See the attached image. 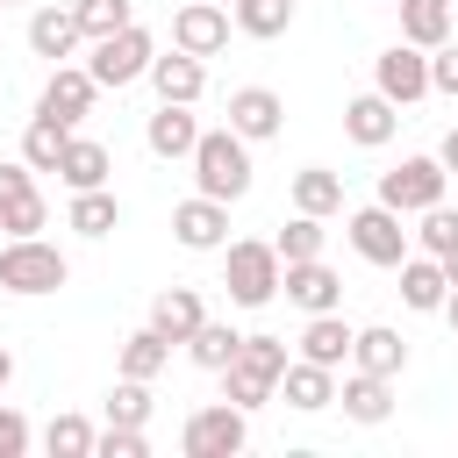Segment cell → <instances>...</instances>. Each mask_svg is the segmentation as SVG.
Instances as JSON below:
<instances>
[{"label": "cell", "instance_id": "cell-43", "mask_svg": "<svg viewBox=\"0 0 458 458\" xmlns=\"http://www.w3.org/2000/svg\"><path fill=\"white\" fill-rule=\"evenodd\" d=\"M21 186H36V172H29L21 157H0V200H7V193H21Z\"/></svg>", "mask_w": 458, "mask_h": 458}, {"label": "cell", "instance_id": "cell-40", "mask_svg": "<svg viewBox=\"0 0 458 458\" xmlns=\"http://www.w3.org/2000/svg\"><path fill=\"white\" fill-rule=\"evenodd\" d=\"M93 458H150V437L129 422H107V429H93Z\"/></svg>", "mask_w": 458, "mask_h": 458}, {"label": "cell", "instance_id": "cell-24", "mask_svg": "<svg viewBox=\"0 0 458 458\" xmlns=\"http://www.w3.org/2000/svg\"><path fill=\"white\" fill-rule=\"evenodd\" d=\"M107 143H93V136H64V157H57V179L72 186V193H86V186H107Z\"/></svg>", "mask_w": 458, "mask_h": 458}, {"label": "cell", "instance_id": "cell-19", "mask_svg": "<svg viewBox=\"0 0 458 458\" xmlns=\"http://www.w3.org/2000/svg\"><path fill=\"white\" fill-rule=\"evenodd\" d=\"M394 272H401V301H408L415 315H437V308H444L451 279H444V265H437L429 250H408V258H401Z\"/></svg>", "mask_w": 458, "mask_h": 458}, {"label": "cell", "instance_id": "cell-12", "mask_svg": "<svg viewBox=\"0 0 458 458\" xmlns=\"http://www.w3.org/2000/svg\"><path fill=\"white\" fill-rule=\"evenodd\" d=\"M172 236H179L186 250H222V243H229V200H208V193L179 200V208H172Z\"/></svg>", "mask_w": 458, "mask_h": 458}, {"label": "cell", "instance_id": "cell-27", "mask_svg": "<svg viewBox=\"0 0 458 458\" xmlns=\"http://www.w3.org/2000/svg\"><path fill=\"white\" fill-rule=\"evenodd\" d=\"M293 208H301V215H322V222H329V215L344 208V179H336L329 165H301V172H293Z\"/></svg>", "mask_w": 458, "mask_h": 458}, {"label": "cell", "instance_id": "cell-25", "mask_svg": "<svg viewBox=\"0 0 458 458\" xmlns=\"http://www.w3.org/2000/svg\"><path fill=\"white\" fill-rule=\"evenodd\" d=\"M165 365H172V344H165V336H157L150 322L122 336V358H114V372H122V379H157Z\"/></svg>", "mask_w": 458, "mask_h": 458}, {"label": "cell", "instance_id": "cell-34", "mask_svg": "<svg viewBox=\"0 0 458 458\" xmlns=\"http://www.w3.org/2000/svg\"><path fill=\"white\" fill-rule=\"evenodd\" d=\"M229 365H243V372H258V379L279 386V372H286V336H243Z\"/></svg>", "mask_w": 458, "mask_h": 458}, {"label": "cell", "instance_id": "cell-11", "mask_svg": "<svg viewBox=\"0 0 458 458\" xmlns=\"http://www.w3.org/2000/svg\"><path fill=\"white\" fill-rule=\"evenodd\" d=\"M279 293L301 308V315H322V308H344V279L322 265V258H293L279 272Z\"/></svg>", "mask_w": 458, "mask_h": 458}, {"label": "cell", "instance_id": "cell-46", "mask_svg": "<svg viewBox=\"0 0 458 458\" xmlns=\"http://www.w3.org/2000/svg\"><path fill=\"white\" fill-rule=\"evenodd\" d=\"M437 265H444V279H451V286H458V250H444V258H437Z\"/></svg>", "mask_w": 458, "mask_h": 458}, {"label": "cell", "instance_id": "cell-30", "mask_svg": "<svg viewBox=\"0 0 458 458\" xmlns=\"http://www.w3.org/2000/svg\"><path fill=\"white\" fill-rule=\"evenodd\" d=\"M236 344H243V336H236L229 322H200V329L186 336V358H193L200 372H222V365L236 358Z\"/></svg>", "mask_w": 458, "mask_h": 458}, {"label": "cell", "instance_id": "cell-47", "mask_svg": "<svg viewBox=\"0 0 458 458\" xmlns=\"http://www.w3.org/2000/svg\"><path fill=\"white\" fill-rule=\"evenodd\" d=\"M7 379H14V351L0 344V386H7Z\"/></svg>", "mask_w": 458, "mask_h": 458}, {"label": "cell", "instance_id": "cell-6", "mask_svg": "<svg viewBox=\"0 0 458 458\" xmlns=\"http://www.w3.org/2000/svg\"><path fill=\"white\" fill-rule=\"evenodd\" d=\"M344 236H351V250H358L365 265H401V258L415 250V236H408V215H394L386 200L358 208V215L344 222Z\"/></svg>", "mask_w": 458, "mask_h": 458}, {"label": "cell", "instance_id": "cell-15", "mask_svg": "<svg viewBox=\"0 0 458 458\" xmlns=\"http://www.w3.org/2000/svg\"><path fill=\"white\" fill-rule=\"evenodd\" d=\"M143 143H150V157H193V143H200V122H193V107L186 100H157V114L143 122Z\"/></svg>", "mask_w": 458, "mask_h": 458}, {"label": "cell", "instance_id": "cell-14", "mask_svg": "<svg viewBox=\"0 0 458 458\" xmlns=\"http://www.w3.org/2000/svg\"><path fill=\"white\" fill-rule=\"evenodd\" d=\"M279 122H286V100H279L272 86H236V93H229V129H236L243 143L279 136Z\"/></svg>", "mask_w": 458, "mask_h": 458}, {"label": "cell", "instance_id": "cell-31", "mask_svg": "<svg viewBox=\"0 0 458 458\" xmlns=\"http://www.w3.org/2000/svg\"><path fill=\"white\" fill-rule=\"evenodd\" d=\"M64 136H72V129H57V122H43V114H36V122L21 129V165H29V172H57Z\"/></svg>", "mask_w": 458, "mask_h": 458}, {"label": "cell", "instance_id": "cell-18", "mask_svg": "<svg viewBox=\"0 0 458 458\" xmlns=\"http://www.w3.org/2000/svg\"><path fill=\"white\" fill-rule=\"evenodd\" d=\"M336 408H344L351 422L379 429V422L394 415V379H379V372H358V365H351V379L336 386Z\"/></svg>", "mask_w": 458, "mask_h": 458}, {"label": "cell", "instance_id": "cell-36", "mask_svg": "<svg viewBox=\"0 0 458 458\" xmlns=\"http://www.w3.org/2000/svg\"><path fill=\"white\" fill-rule=\"evenodd\" d=\"M72 14H79V36H86V43H93V36H114V29L136 21L129 0H72Z\"/></svg>", "mask_w": 458, "mask_h": 458}, {"label": "cell", "instance_id": "cell-41", "mask_svg": "<svg viewBox=\"0 0 458 458\" xmlns=\"http://www.w3.org/2000/svg\"><path fill=\"white\" fill-rule=\"evenodd\" d=\"M429 93H451L458 100V43H437L429 50Z\"/></svg>", "mask_w": 458, "mask_h": 458}, {"label": "cell", "instance_id": "cell-8", "mask_svg": "<svg viewBox=\"0 0 458 458\" xmlns=\"http://www.w3.org/2000/svg\"><path fill=\"white\" fill-rule=\"evenodd\" d=\"M372 93H386L394 107H415V100L429 93V50H415V43H386V50L372 57Z\"/></svg>", "mask_w": 458, "mask_h": 458}, {"label": "cell", "instance_id": "cell-29", "mask_svg": "<svg viewBox=\"0 0 458 458\" xmlns=\"http://www.w3.org/2000/svg\"><path fill=\"white\" fill-rule=\"evenodd\" d=\"M79 236H107L114 222H122V200L107 193V186H86V193H72V215H64Z\"/></svg>", "mask_w": 458, "mask_h": 458}, {"label": "cell", "instance_id": "cell-5", "mask_svg": "<svg viewBox=\"0 0 458 458\" xmlns=\"http://www.w3.org/2000/svg\"><path fill=\"white\" fill-rule=\"evenodd\" d=\"M243 444H250V415H243V408H229V401L193 408V415H186V429H179V451H186V458H236Z\"/></svg>", "mask_w": 458, "mask_h": 458}, {"label": "cell", "instance_id": "cell-13", "mask_svg": "<svg viewBox=\"0 0 458 458\" xmlns=\"http://www.w3.org/2000/svg\"><path fill=\"white\" fill-rule=\"evenodd\" d=\"M272 394H279L286 408H301V415H322V408H336V372L315 365V358H286V372H279Z\"/></svg>", "mask_w": 458, "mask_h": 458}, {"label": "cell", "instance_id": "cell-1", "mask_svg": "<svg viewBox=\"0 0 458 458\" xmlns=\"http://www.w3.org/2000/svg\"><path fill=\"white\" fill-rule=\"evenodd\" d=\"M193 186L208 193V200H243L250 193V143L222 122V129H200V143H193Z\"/></svg>", "mask_w": 458, "mask_h": 458}, {"label": "cell", "instance_id": "cell-49", "mask_svg": "<svg viewBox=\"0 0 458 458\" xmlns=\"http://www.w3.org/2000/svg\"><path fill=\"white\" fill-rule=\"evenodd\" d=\"M222 7H229V0H222Z\"/></svg>", "mask_w": 458, "mask_h": 458}, {"label": "cell", "instance_id": "cell-44", "mask_svg": "<svg viewBox=\"0 0 458 458\" xmlns=\"http://www.w3.org/2000/svg\"><path fill=\"white\" fill-rule=\"evenodd\" d=\"M437 165H444V172H458V122L444 129V143H437Z\"/></svg>", "mask_w": 458, "mask_h": 458}, {"label": "cell", "instance_id": "cell-10", "mask_svg": "<svg viewBox=\"0 0 458 458\" xmlns=\"http://www.w3.org/2000/svg\"><path fill=\"white\" fill-rule=\"evenodd\" d=\"M222 43H229V7H222V0H186V7L172 14V50L215 57Z\"/></svg>", "mask_w": 458, "mask_h": 458}, {"label": "cell", "instance_id": "cell-32", "mask_svg": "<svg viewBox=\"0 0 458 458\" xmlns=\"http://www.w3.org/2000/svg\"><path fill=\"white\" fill-rule=\"evenodd\" d=\"M322 236H329L322 215H301V208H293V222L272 236V250H279V265H293V258H322Z\"/></svg>", "mask_w": 458, "mask_h": 458}, {"label": "cell", "instance_id": "cell-17", "mask_svg": "<svg viewBox=\"0 0 458 458\" xmlns=\"http://www.w3.org/2000/svg\"><path fill=\"white\" fill-rule=\"evenodd\" d=\"M200 322H208V301H200V286H165V293L150 301V329H157L165 344H186Z\"/></svg>", "mask_w": 458, "mask_h": 458}, {"label": "cell", "instance_id": "cell-42", "mask_svg": "<svg viewBox=\"0 0 458 458\" xmlns=\"http://www.w3.org/2000/svg\"><path fill=\"white\" fill-rule=\"evenodd\" d=\"M29 437H36V429H29V415H21V408H0V458H21V451H29Z\"/></svg>", "mask_w": 458, "mask_h": 458}, {"label": "cell", "instance_id": "cell-45", "mask_svg": "<svg viewBox=\"0 0 458 458\" xmlns=\"http://www.w3.org/2000/svg\"><path fill=\"white\" fill-rule=\"evenodd\" d=\"M437 315H444V322H451V336H458V286L444 293V308H437Z\"/></svg>", "mask_w": 458, "mask_h": 458}, {"label": "cell", "instance_id": "cell-37", "mask_svg": "<svg viewBox=\"0 0 458 458\" xmlns=\"http://www.w3.org/2000/svg\"><path fill=\"white\" fill-rule=\"evenodd\" d=\"M107 422L143 429V422H150V379H114V394H107Z\"/></svg>", "mask_w": 458, "mask_h": 458}, {"label": "cell", "instance_id": "cell-20", "mask_svg": "<svg viewBox=\"0 0 458 458\" xmlns=\"http://www.w3.org/2000/svg\"><path fill=\"white\" fill-rule=\"evenodd\" d=\"M351 365H358V372H379V379H401V372H408V344H401V329H386V322L358 329V336H351Z\"/></svg>", "mask_w": 458, "mask_h": 458}, {"label": "cell", "instance_id": "cell-4", "mask_svg": "<svg viewBox=\"0 0 458 458\" xmlns=\"http://www.w3.org/2000/svg\"><path fill=\"white\" fill-rule=\"evenodd\" d=\"M150 57H157V43H150V29H114V36H93V57H86V72H93V86H136L143 72H150Z\"/></svg>", "mask_w": 458, "mask_h": 458}, {"label": "cell", "instance_id": "cell-16", "mask_svg": "<svg viewBox=\"0 0 458 458\" xmlns=\"http://www.w3.org/2000/svg\"><path fill=\"white\" fill-rule=\"evenodd\" d=\"M394 129H401V107H394L386 93H358V100L344 107V136H351L358 150H379V143H394Z\"/></svg>", "mask_w": 458, "mask_h": 458}, {"label": "cell", "instance_id": "cell-2", "mask_svg": "<svg viewBox=\"0 0 458 458\" xmlns=\"http://www.w3.org/2000/svg\"><path fill=\"white\" fill-rule=\"evenodd\" d=\"M64 279H72V265H64L57 243H43V236H7L0 243V293L36 301V293H57Z\"/></svg>", "mask_w": 458, "mask_h": 458}, {"label": "cell", "instance_id": "cell-38", "mask_svg": "<svg viewBox=\"0 0 458 458\" xmlns=\"http://www.w3.org/2000/svg\"><path fill=\"white\" fill-rule=\"evenodd\" d=\"M408 236H415V250L444 258V250H458V215L437 200V208H422V229H408Z\"/></svg>", "mask_w": 458, "mask_h": 458}, {"label": "cell", "instance_id": "cell-26", "mask_svg": "<svg viewBox=\"0 0 458 458\" xmlns=\"http://www.w3.org/2000/svg\"><path fill=\"white\" fill-rule=\"evenodd\" d=\"M401 43L415 50L451 43V0H401Z\"/></svg>", "mask_w": 458, "mask_h": 458}, {"label": "cell", "instance_id": "cell-35", "mask_svg": "<svg viewBox=\"0 0 458 458\" xmlns=\"http://www.w3.org/2000/svg\"><path fill=\"white\" fill-rule=\"evenodd\" d=\"M43 451H50V458H93V422H86V415H50Z\"/></svg>", "mask_w": 458, "mask_h": 458}, {"label": "cell", "instance_id": "cell-33", "mask_svg": "<svg viewBox=\"0 0 458 458\" xmlns=\"http://www.w3.org/2000/svg\"><path fill=\"white\" fill-rule=\"evenodd\" d=\"M43 222H50V200H43L36 186H21V193L0 200V229H7V236H43Z\"/></svg>", "mask_w": 458, "mask_h": 458}, {"label": "cell", "instance_id": "cell-28", "mask_svg": "<svg viewBox=\"0 0 458 458\" xmlns=\"http://www.w3.org/2000/svg\"><path fill=\"white\" fill-rule=\"evenodd\" d=\"M229 21H236L243 36H258V43H272V36H286L293 0H229Z\"/></svg>", "mask_w": 458, "mask_h": 458}, {"label": "cell", "instance_id": "cell-48", "mask_svg": "<svg viewBox=\"0 0 458 458\" xmlns=\"http://www.w3.org/2000/svg\"><path fill=\"white\" fill-rule=\"evenodd\" d=\"M0 7H14V0H0Z\"/></svg>", "mask_w": 458, "mask_h": 458}, {"label": "cell", "instance_id": "cell-3", "mask_svg": "<svg viewBox=\"0 0 458 458\" xmlns=\"http://www.w3.org/2000/svg\"><path fill=\"white\" fill-rule=\"evenodd\" d=\"M279 250L265 243V236H243V243H222V286H229V301L236 308H265L272 293H279Z\"/></svg>", "mask_w": 458, "mask_h": 458}, {"label": "cell", "instance_id": "cell-39", "mask_svg": "<svg viewBox=\"0 0 458 458\" xmlns=\"http://www.w3.org/2000/svg\"><path fill=\"white\" fill-rule=\"evenodd\" d=\"M222 401L250 415V408H265V401H272V379H258V372H243V365H222Z\"/></svg>", "mask_w": 458, "mask_h": 458}, {"label": "cell", "instance_id": "cell-21", "mask_svg": "<svg viewBox=\"0 0 458 458\" xmlns=\"http://www.w3.org/2000/svg\"><path fill=\"white\" fill-rule=\"evenodd\" d=\"M79 43H86V36H79V14H72V7H36V14H29V50H36V57L64 64Z\"/></svg>", "mask_w": 458, "mask_h": 458}, {"label": "cell", "instance_id": "cell-7", "mask_svg": "<svg viewBox=\"0 0 458 458\" xmlns=\"http://www.w3.org/2000/svg\"><path fill=\"white\" fill-rule=\"evenodd\" d=\"M444 186H451V172H444L437 157H401L394 172H379V200H386L394 215H422V208H437Z\"/></svg>", "mask_w": 458, "mask_h": 458}, {"label": "cell", "instance_id": "cell-22", "mask_svg": "<svg viewBox=\"0 0 458 458\" xmlns=\"http://www.w3.org/2000/svg\"><path fill=\"white\" fill-rule=\"evenodd\" d=\"M351 336H358V329H351L336 308H322V315H308V329H301V358H315V365L336 372V365H351Z\"/></svg>", "mask_w": 458, "mask_h": 458}, {"label": "cell", "instance_id": "cell-23", "mask_svg": "<svg viewBox=\"0 0 458 458\" xmlns=\"http://www.w3.org/2000/svg\"><path fill=\"white\" fill-rule=\"evenodd\" d=\"M150 86H157V100H200V86H208V64L200 57H186V50H172V57H150V72H143Z\"/></svg>", "mask_w": 458, "mask_h": 458}, {"label": "cell", "instance_id": "cell-9", "mask_svg": "<svg viewBox=\"0 0 458 458\" xmlns=\"http://www.w3.org/2000/svg\"><path fill=\"white\" fill-rule=\"evenodd\" d=\"M93 100H100L93 72H86V64H57V72H50V86H43V100H36V114H43V122H57V129H79V122L93 114Z\"/></svg>", "mask_w": 458, "mask_h": 458}]
</instances>
